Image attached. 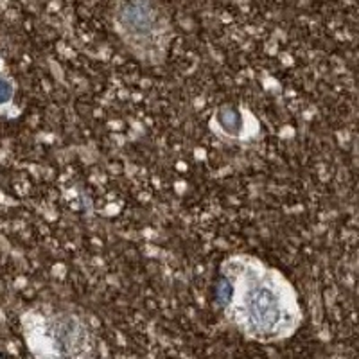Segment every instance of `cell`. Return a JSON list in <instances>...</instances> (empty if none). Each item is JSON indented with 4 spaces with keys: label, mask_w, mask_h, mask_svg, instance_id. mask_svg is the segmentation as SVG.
I'll return each instance as SVG.
<instances>
[{
    "label": "cell",
    "mask_w": 359,
    "mask_h": 359,
    "mask_svg": "<svg viewBox=\"0 0 359 359\" xmlns=\"http://www.w3.org/2000/svg\"><path fill=\"white\" fill-rule=\"evenodd\" d=\"M217 304L237 331L259 343L291 338L302 322L291 282L248 255H236L223 262Z\"/></svg>",
    "instance_id": "cell-1"
},
{
    "label": "cell",
    "mask_w": 359,
    "mask_h": 359,
    "mask_svg": "<svg viewBox=\"0 0 359 359\" xmlns=\"http://www.w3.org/2000/svg\"><path fill=\"white\" fill-rule=\"evenodd\" d=\"M40 359H110L107 343L88 318L76 311H54L38 331Z\"/></svg>",
    "instance_id": "cell-2"
},
{
    "label": "cell",
    "mask_w": 359,
    "mask_h": 359,
    "mask_svg": "<svg viewBox=\"0 0 359 359\" xmlns=\"http://www.w3.org/2000/svg\"><path fill=\"white\" fill-rule=\"evenodd\" d=\"M115 24L135 56L153 65L162 62L171 40V27L155 0H123L115 13Z\"/></svg>",
    "instance_id": "cell-3"
},
{
    "label": "cell",
    "mask_w": 359,
    "mask_h": 359,
    "mask_svg": "<svg viewBox=\"0 0 359 359\" xmlns=\"http://www.w3.org/2000/svg\"><path fill=\"white\" fill-rule=\"evenodd\" d=\"M216 123L221 133L232 139H239L245 133V114L237 108H221L216 114Z\"/></svg>",
    "instance_id": "cell-4"
},
{
    "label": "cell",
    "mask_w": 359,
    "mask_h": 359,
    "mask_svg": "<svg viewBox=\"0 0 359 359\" xmlns=\"http://www.w3.org/2000/svg\"><path fill=\"white\" fill-rule=\"evenodd\" d=\"M13 94H15V86L9 79L0 78V107L2 104H8L13 99Z\"/></svg>",
    "instance_id": "cell-5"
}]
</instances>
